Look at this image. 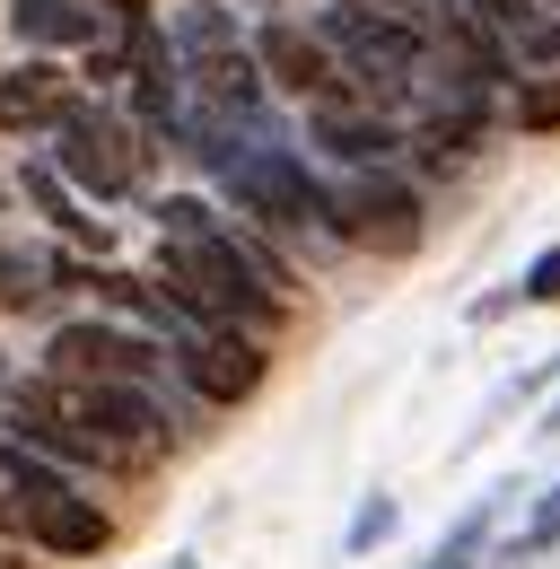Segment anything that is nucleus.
<instances>
[{
  "label": "nucleus",
  "instance_id": "18",
  "mask_svg": "<svg viewBox=\"0 0 560 569\" xmlns=\"http://www.w3.org/2000/svg\"><path fill=\"white\" fill-rule=\"evenodd\" d=\"M394 526H403V508H394L386 491H368V499H359V517H350V535H342V552H350V561H359V552H377Z\"/></svg>",
  "mask_w": 560,
  "mask_h": 569
},
{
  "label": "nucleus",
  "instance_id": "2",
  "mask_svg": "<svg viewBox=\"0 0 560 569\" xmlns=\"http://www.w3.org/2000/svg\"><path fill=\"white\" fill-rule=\"evenodd\" d=\"M210 184L228 193V211L246 219V228H263L289 254L333 246V237H324V176L307 167V149L289 141V132H280V141H237L210 167Z\"/></svg>",
  "mask_w": 560,
  "mask_h": 569
},
{
  "label": "nucleus",
  "instance_id": "12",
  "mask_svg": "<svg viewBox=\"0 0 560 569\" xmlns=\"http://www.w3.org/2000/svg\"><path fill=\"white\" fill-rule=\"evenodd\" d=\"M18 202H27V211L53 228V246H88V254H114V228H106V211H88V202L70 193L62 176L44 167V149H36L27 167H18Z\"/></svg>",
  "mask_w": 560,
  "mask_h": 569
},
{
  "label": "nucleus",
  "instance_id": "4",
  "mask_svg": "<svg viewBox=\"0 0 560 569\" xmlns=\"http://www.w3.org/2000/svg\"><path fill=\"white\" fill-rule=\"evenodd\" d=\"M307 27H316L324 53L342 62L359 106H377V114H403V106H412V79H420V62H429V36H420L412 9H342V0H324Z\"/></svg>",
  "mask_w": 560,
  "mask_h": 569
},
{
  "label": "nucleus",
  "instance_id": "23",
  "mask_svg": "<svg viewBox=\"0 0 560 569\" xmlns=\"http://www.w3.org/2000/svg\"><path fill=\"white\" fill-rule=\"evenodd\" d=\"M9 377H18V359H9V351H0V395H9Z\"/></svg>",
  "mask_w": 560,
  "mask_h": 569
},
{
  "label": "nucleus",
  "instance_id": "3",
  "mask_svg": "<svg viewBox=\"0 0 560 569\" xmlns=\"http://www.w3.org/2000/svg\"><path fill=\"white\" fill-rule=\"evenodd\" d=\"M44 167L62 176L79 202L114 211V202H140V193H149V176H158V141L140 132L114 97H97V88H88L62 123L44 132Z\"/></svg>",
  "mask_w": 560,
  "mask_h": 569
},
{
  "label": "nucleus",
  "instance_id": "16",
  "mask_svg": "<svg viewBox=\"0 0 560 569\" xmlns=\"http://www.w3.org/2000/svg\"><path fill=\"white\" fill-rule=\"evenodd\" d=\"M158 36H167L176 62H193V53H237V44H246V27H237L228 0H176V9L158 18Z\"/></svg>",
  "mask_w": 560,
  "mask_h": 569
},
{
  "label": "nucleus",
  "instance_id": "1",
  "mask_svg": "<svg viewBox=\"0 0 560 569\" xmlns=\"http://www.w3.org/2000/svg\"><path fill=\"white\" fill-rule=\"evenodd\" d=\"M149 281L167 289L193 325L263 333V342H280V333H289V316H298V298H280V289H263L254 272H246V254L228 246V219H219L210 237H193V246H158Z\"/></svg>",
  "mask_w": 560,
  "mask_h": 569
},
{
  "label": "nucleus",
  "instance_id": "13",
  "mask_svg": "<svg viewBox=\"0 0 560 569\" xmlns=\"http://www.w3.org/2000/svg\"><path fill=\"white\" fill-rule=\"evenodd\" d=\"M53 237L0 228V316H53Z\"/></svg>",
  "mask_w": 560,
  "mask_h": 569
},
{
  "label": "nucleus",
  "instance_id": "25",
  "mask_svg": "<svg viewBox=\"0 0 560 569\" xmlns=\"http://www.w3.org/2000/svg\"><path fill=\"white\" fill-rule=\"evenodd\" d=\"M167 569H193V561H167Z\"/></svg>",
  "mask_w": 560,
  "mask_h": 569
},
{
  "label": "nucleus",
  "instance_id": "5",
  "mask_svg": "<svg viewBox=\"0 0 560 569\" xmlns=\"http://www.w3.org/2000/svg\"><path fill=\"white\" fill-rule=\"evenodd\" d=\"M324 237L342 254L412 263L429 246V184L403 167H342V176H324Z\"/></svg>",
  "mask_w": 560,
  "mask_h": 569
},
{
  "label": "nucleus",
  "instance_id": "6",
  "mask_svg": "<svg viewBox=\"0 0 560 569\" xmlns=\"http://www.w3.org/2000/svg\"><path fill=\"white\" fill-rule=\"evenodd\" d=\"M44 377H62V386H158L167 377V342L158 333H140L123 316H62L53 333H44V351H36Z\"/></svg>",
  "mask_w": 560,
  "mask_h": 569
},
{
  "label": "nucleus",
  "instance_id": "15",
  "mask_svg": "<svg viewBox=\"0 0 560 569\" xmlns=\"http://www.w3.org/2000/svg\"><path fill=\"white\" fill-rule=\"evenodd\" d=\"M560 552V482H543V491L517 499V526L508 535H490V569H534Z\"/></svg>",
  "mask_w": 560,
  "mask_h": 569
},
{
  "label": "nucleus",
  "instance_id": "21",
  "mask_svg": "<svg viewBox=\"0 0 560 569\" xmlns=\"http://www.w3.org/2000/svg\"><path fill=\"white\" fill-rule=\"evenodd\" d=\"M342 9H412V0H342Z\"/></svg>",
  "mask_w": 560,
  "mask_h": 569
},
{
  "label": "nucleus",
  "instance_id": "14",
  "mask_svg": "<svg viewBox=\"0 0 560 569\" xmlns=\"http://www.w3.org/2000/svg\"><path fill=\"white\" fill-rule=\"evenodd\" d=\"M106 18L88 9V0H9V36H18V53H79L88 36H97Z\"/></svg>",
  "mask_w": 560,
  "mask_h": 569
},
{
  "label": "nucleus",
  "instance_id": "9",
  "mask_svg": "<svg viewBox=\"0 0 560 569\" xmlns=\"http://www.w3.org/2000/svg\"><path fill=\"white\" fill-rule=\"evenodd\" d=\"M79 97H88V88H79V71H70L62 53H18V62L0 71V141H18V149L44 141Z\"/></svg>",
  "mask_w": 560,
  "mask_h": 569
},
{
  "label": "nucleus",
  "instance_id": "19",
  "mask_svg": "<svg viewBox=\"0 0 560 569\" xmlns=\"http://www.w3.org/2000/svg\"><path fill=\"white\" fill-rule=\"evenodd\" d=\"M517 307H560V246H543V254L517 272Z\"/></svg>",
  "mask_w": 560,
  "mask_h": 569
},
{
  "label": "nucleus",
  "instance_id": "7",
  "mask_svg": "<svg viewBox=\"0 0 560 569\" xmlns=\"http://www.w3.org/2000/svg\"><path fill=\"white\" fill-rule=\"evenodd\" d=\"M167 377L202 403V412H237L272 386V342L263 333H228V325H193L167 342Z\"/></svg>",
  "mask_w": 560,
  "mask_h": 569
},
{
  "label": "nucleus",
  "instance_id": "8",
  "mask_svg": "<svg viewBox=\"0 0 560 569\" xmlns=\"http://www.w3.org/2000/svg\"><path fill=\"white\" fill-rule=\"evenodd\" d=\"M246 53H254V71H263V88L272 97H289V106H359L350 97V79H342V62L324 53V36L307 27V18H263L254 36H246Z\"/></svg>",
  "mask_w": 560,
  "mask_h": 569
},
{
  "label": "nucleus",
  "instance_id": "11",
  "mask_svg": "<svg viewBox=\"0 0 560 569\" xmlns=\"http://www.w3.org/2000/svg\"><path fill=\"white\" fill-rule=\"evenodd\" d=\"M464 18L508 53V71H560V9H543V0H464Z\"/></svg>",
  "mask_w": 560,
  "mask_h": 569
},
{
  "label": "nucleus",
  "instance_id": "17",
  "mask_svg": "<svg viewBox=\"0 0 560 569\" xmlns=\"http://www.w3.org/2000/svg\"><path fill=\"white\" fill-rule=\"evenodd\" d=\"M499 132L517 141H560V71H517L499 88Z\"/></svg>",
  "mask_w": 560,
  "mask_h": 569
},
{
  "label": "nucleus",
  "instance_id": "24",
  "mask_svg": "<svg viewBox=\"0 0 560 569\" xmlns=\"http://www.w3.org/2000/svg\"><path fill=\"white\" fill-rule=\"evenodd\" d=\"M0 211H9V184H0Z\"/></svg>",
  "mask_w": 560,
  "mask_h": 569
},
{
  "label": "nucleus",
  "instance_id": "10",
  "mask_svg": "<svg viewBox=\"0 0 560 569\" xmlns=\"http://www.w3.org/2000/svg\"><path fill=\"white\" fill-rule=\"evenodd\" d=\"M307 149H324L333 167H403V114L316 106V114H307Z\"/></svg>",
  "mask_w": 560,
  "mask_h": 569
},
{
  "label": "nucleus",
  "instance_id": "20",
  "mask_svg": "<svg viewBox=\"0 0 560 569\" xmlns=\"http://www.w3.org/2000/svg\"><path fill=\"white\" fill-rule=\"evenodd\" d=\"M88 9H97V18H149L158 0H88Z\"/></svg>",
  "mask_w": 560,
  "mask_h": 569
},
{
  "label": "nucleus",
  "instance_id": "22",
  "mask_svg": "<svg viewBox=\"0 0 560 569\" xmlns=\"http://www.w3.org/2000/svg\"><path fill=\"white\" fill-rule=\"evenodd\" d=\"M543 438H560V395H552V412H543Z\"/></svg>",
  "mask_w": 560,
  "mask_h": 569
}]
</instances>
